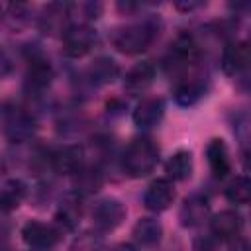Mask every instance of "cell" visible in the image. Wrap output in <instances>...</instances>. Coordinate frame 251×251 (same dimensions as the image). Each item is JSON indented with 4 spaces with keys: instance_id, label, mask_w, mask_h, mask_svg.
I'll use <instances>...</instances> for the list:
<instances>
[{
    "instance_id": "ac0fdd59",
    "label": "cell",
    "mask_w": 251,
    "mask_h": 251,
    "mask_svg": "<svg viewBox=\"0 0 251 251\" xmlns=\"http://www.w3.org/2000/svg\"><path fill=\"white\" fill-rule=\"evenodd\" d=\"M71 18V4H49L43 10V16L39 20V27L43 33H55L65 31L69 27L67 20Z\"/></svg>"
},
{
    "instance_id": "8fae6325",
    "label": "cell",
    "mask_w": 251,
    "mask_h": 251,
    "mask_svg": "<svg viewBox=\"0 0 251 251\" xmlns=\"http://www.w3.org/2000/svg\"><path fill=\"white\" fill-rule=\"evenodd\" d=\"M84 167V151L78 145H65L51 153V169L59 175H76Z\"/></svg>"
},
{
    "instance_id": "6da1fadb",
    "label": "cell",
    "mask_w": 251,
    "mask_h": 251,
    "mask_svg": "<svg viewBox=\"0 0 251 251\" xmlns=\"http://www.w3.org/2000/svg\"><path fill=\"white\" fill-rule=\"evenodd\" d=\"M159 163V147L149 137H133L122 153V169L131 178L147 176Z\"/></svg>"
},
{
    "instance_id": "603a6c76",
    "label": "cell",
    "mask_w": 251,
    "mask_h": 251,
    "mask_svg": "<svg viewBox=\"0 0 251 251\" xmlns=\"http://www.w3.org/2000/svg\"><path fill=\"white\" fill-rule=\"evenodd\" d=\"M192 169H194V163H192L190 151H176L175 155L169 157V161L165 165V173L173 180H186V178H190Z\"/></svg>"
},
{
    "instance_id": "9a60e30c",
    "label": "cell",
    "mask_w": 251,
    "mask_h": 251,
    "mask_svg": "<svg viewBox=\"0 0 251 251\" xmlns=\"http://www.w3.org/2000/svg\"><path fill=\"white\" fill-rule=\"evenodd\" d=\"M165 116V100L159 96L143 98L133 110V124L141 129L155 127Z\"/></svg>"
},
{
    "instance_id": "8992f818",
    "label": "cell",
    "mask_w": 251,
    "mask_h": 251,
    "mask_svg": "<svg viewBox=\"0 0 251 251\" xmlns=\"http://www.w3.org/2000/svg\"><path fill=\"white\" fill-rule=\"evenodd\" d=\"M59 237H61V231L55 226L39 222V220H29L22 227V239L33 251H49V249H53L59 243Z\"/></svg>"
},
{
    "instance_id": "d4e9b609",
    "label": "cell",
    "mask_w": 251,
    "mask_h": 251,
    "mask_svg": "<svg viewBox=\"0 0 251 251\" xmlns=\"http://www.w3.org/2000/svg\"><path fill=\"white\" fill-rule=\"evenodd\" d=\"M75 186H76V192H80V194L96 192L102 186V173L98 169H92V167L84 165L75 175Z\"/></svg>"
},
{
    "instance_id": "44dd1931",
    "label": "cell",
    "mask_w": 251,
    "mask_h": 251,
    "mask_svg": "<svg viewBox=\"0 0 251 251\" xmlns=\"http://www.w3.org/2000/svg\"><path fill=\"white\" fill-rule=\"evenodd\" d=\"M204 82L196 76H188V78H182L176 86H175V100L180 104V106H192L196 104L202 96H204Z\"/></svg>"
},
{
    "instance_id": "52a82bcc",
    "label": "cell",
    "mask_w": 251,
    "mask_h": 251,
    "mask_svg": "<svg viewBox=\"0 0 251 251\" xmlns=\"http://www.w3.org/2000/svg\"><path fill=\"white\" fill-rule=\"evenodd\" d=\"M126 220V208L116 198H102L92 206V224L100 231H112Z\"/></svg>"
},
{
    "instance_id": "e0dca14e",
    "label": "cell",
    "mask_w": 251,
    "mask_h": 251,
    "mask_svg": "<svg viewBox=\"0 0 251 251\" xmlns=\"http://www.w3.org/2000/svg\"><path fill=\"white\" fill-rule=\"evenodd\" d=\"M206 157H208L210 171L216 178L227 176V173L231 171V161H229V153H227L224 139H218V137L210 139V143L206 147Z\"/></svg>"
},
{
    "instance_id": "ba28073f",
    "label": "cell",
    "mask_w": 251,
    "mask_h": 251,
    "mask_svg": "<svg viewBox=\"0 0 251 251\" xmlns=\"http://www.w3.org/2000/svg\"><path fill=\"white\" fill-rule=\"evenodd\" d=\"M84 214V204H82V194L73 190V192H67L59 206H57V212H55V220L59 226H63L65 229L73 231L78 224H80V218Z\"/></svg>"
},
{
    "instance_id": "4316f807",
    "label": "cell",
    "mask_w": 251,
    "mask_h": 251,
    "mask_svg": "<svg viewBox=\"0 0 251 251\" xmlns=\"http://www.w3.org/2000/svg\"><path fill=\"white\" fill-rule=\"evenodd\" d=\"M192 251H218V239L214 235H202L194 241Z\"/></svg>"
},
{
    "instance_id": "5bb4252c",
    "label": "cell",
    "mask_w": 251,
    "mask_h": 251,
    "mask_svg": "<svg viewBox=\"0 0 251 251\" xmlns=\"http://www.w3.org/2000/svg\"><path fill=\"white\" fill-rule=\"evenodd\" d=\"M222 69L227 75L251 71V43H227L222 53Z\"/></svg>"
},
{
    "instance_id": "277c9868",
    "label": "cell",
    "mask_w": 251,
    "mask_h": 251,
    "mask_svg": "<svg viewBox=\"0 0 251 251\" xmlns=\"http://www.w3.org/2000/svg\"><path fill=\"white\" fill-rule=\"evenodd\" d=\"M198 59H200V49L196 39L188 33H182L171 43L169 53L165 57V67L169 69V73L180 75L190 71L198 63Z\"/></svg>"
},
{
    "instance_id": "7c38bea8",
    "label": "cell",
    "mask_w": 251,
    "mask_h": 251,
    "mask_svg": "<svg viewBox=\"0 0 251 251\" xmlns=\"http://www.w3.org/2000/svg\"><path fill=\"white\" fill-rule=\"evenodd\" d=\"M175 200V186L169 178H157L153 180L145 194H143V204L151 212H165Z\"/></svg>"
},
{
    "instance_id": "f546056e",
    "label": "cell",
    "mask_w": 251,
    "mask_h": 251,
    "mask_svg": "<svg viewBox=\"0 0 251 251\" xmlns=\"http://www.w3.org/2000/svg\"><path fill=\"white\" fill-rule=\"evenodd\" d=\"M243 86H245V88L251 92V75H247V76L243 78Z\"/></svg>"
},
{
    "instance_id": "7a4b0ae2",
    "label": "cell",
    "mask_w": 251,
    "mask_h": 251,
    "mask_svg": "<svg viewBox=\"0 0 251 251\" xmlns=\"http://www.w3.org/2000/svg\"><path fill=\"white\" fill-rule=\"evenodd\" d=\"M157 33H159L157 22L151 20V18H147V20H141V22H135V24H127V25L118 27L112 33V43H114V47L120 53L137 55V53L145 51L153 43V39H155Z\"/></svg>"
},
{
    "instance_id": "9c48e42d",
    "label": "cell",
    "mask_w": 251,
    "mask_h": 251,
    "mask_svg": "<svg viewBox=\"0 0 251 251\" xmlns=\"http://www.w3.org/2000/svg\"><path fill=\"white\" fill-rule=\"evenodd\" d=\"M243 229V218L235 210H222L210 220V231L218 241H233Z\"/></svg>"
},
{
    "instance_id": "cb8c5ba5",
    "label": "cell",
    "mask_w": 251,
    "mask_h": 251,
    "mask_svg": "<svg viewBox=\"0 0 251 251\" xmlns=\"http://www.w3.org/2000/svg\"><path fill=\"white\" fill-rule=\"evenodd\" d=\"M226 198L231 204H249L251 202V176L239 175L231 178L226 186Z\"/></svg>"
},
{
    "instance_id": "3957f363",
    "label": "cell",
    "mask_w": 251,
    "mask_h": 251,
    "mask_svg": "<svg viewBox=\"0 0 251 251\" xmlns=\"http://www.w3.org/2000/svg\"><path fill=\"white\" fill-rule=\"evenodd\" d=\"M2 124H4V135L12 143L29 141L37 129L35 118L25 108L16 106V104H4Z\"/></svg>"
},
{
    "instance_id": "30bf717a",
    "label": "cell",
    "mask_w": 251,
    "mask_h": 251,
    "mask_svg": "<svg viewBox=\"0 0 251 251\" xmlns=\"http://www.w3.org/2000/svg\"><path fill=\"white\" fill-rule=\"evenodd\" d=\"M53 80V67L51 63L39 53L33 51L27 57V71H25V82L31 90H45Z\"/></svg>"
},
{
    "instance_id": "2e32d148",
    "label": "cell",
    "mask_w": 251,
    "mask_h": 251,
    "mask_svg": "<svg viewBox=\"0 0 251 251\" xmlns=\"http://www.w3.org/2000/svg\"><path fill=\"white\" fill-rule=\"evenodd\" d=\"M155 80V67L149 63V61H141L137 65H133L127 73H126V78H124V88L137 96V94H143Z\"/></svg>"
},
{
    "instance_id": "ffe728a7",
    "label": "cell",
    "mask_w": 251,
    "mask_h": 251,
    "mask_svg": "<svg viewBox=\"0 0 251 251\" xmlns=\"http://www.w3.org/2000/svg\"><path fill=\"white\" fill-rule=\"evenodd\" d=\"M118 73H120V69H118V65H116L114 59H110V57H98V59H94L90 63V67L86 71V76H88V80L94 86H102V84L112 82L118 76Z\"/></svg>"
},
{
    "instance_id": "d6986e66",
    "label": "cell",
    "mask_w": 251,
    "mask_h": 251,
    "mask_svg": "<svg viewBox=\"0 0 251 251\" xmlns=\"http://www.w3.org/2000/svg\"><path fill=\"white\" fill-rule=\"evenodd\" d=\"M131 233H133V239L137 241V245H141V247H153L163 237V226L155 218H141L133 226V231Z\"/></svg>"
},
{
    "instance_id": "484cf974",
    "label": "cell",
    "mask_w": 251,
    "mask_h": 251,
    "mask_svg": "<svg viewBox=\"0 0 251 251\" xmlns=\"http://www.w3.org/2000/svg\"><path fill=\"white\" fill-rule=\"evenodd\" d=\"M69 251H104V241L98 233L86 231V233H80L78 237H75Z\"/></svg>"
},
{
    "instance_id": "7402d4cb",
    "label": "cell",
    "mask_w": 251,
    "mask_h": 251,
    "mask_svg": "<svg viewBox=\"0 0 251 251\" xmlns=\"http://www.w3.org/2000/svg\"><path fill=\"white\" fill-rule=\"evenodd\" d=\"M27 194V186L24 184V180L20 178H8L2 184V192H0V206L4 212H12L16 210L24 198Z\"/></svg>"
},
{
    "instance_id": "83f0119b",
    "label": "cell",
    "mask_w": 251,
    "mask_h": 251,
    "mask_svg": "<svg viewBox=\"0 0 251 251\" xmlns=\"http://www.w3.org/2000/svg\"><path fill=\"white\" fill-rule=\"evenodd\" d=\"M229 251H251V243L243 237H237L229 243Z\"/></svg>"
},
{
    "instance_id": "4fadbf2b",
    "label": "cell",
    "mask_w": 251,
    "mask_h": 251,
    "mask_svg": "<svg viewBox=\"0 0 251 251\" xmlns=\"http://www.w3.org/2000/svg\"><path fill=\"white\" fill-rule=\"evenodd\" d=\"M210 216V202L204 194H190L184 198L182 206H180V212H178V218H180V224L184 227H196L200 224H204Z\"/></svg>"
},
{
    "instance_id": "5b68a950",
    "label": "cell",
    "mask_w": 251,
    "mask_h": 251,
    "mask_svg": "<svg viewBox=\"0 0 251 251\" xmlns=\"http://www.w3.org/2000/svg\"><path fill=\"white\" fill-rule=\"evenodd\" d=\"M61 43H63V53L73 59L84 57L96 43V31L88 24L80 22H71L69 27L61 33Z\"/></svg>"
},
{
    "instance_id": "f1b7e54d",
    "label": "cell",
    "mask_w": 251,
    "mask_h": 251,
    "mask_svg": "<svg viewBox=\"0 0 251 251\" xmlns=\"http://www.w3.org/2000/svg\"><path fill=\"white\" fill-rule=\"evenodd\" d=\"M112 251H137V247L131 243H118L112 247Z\"/></svg>"
}]
</instances>
